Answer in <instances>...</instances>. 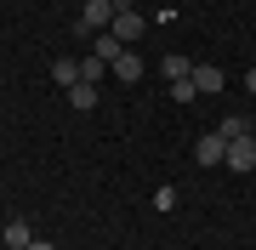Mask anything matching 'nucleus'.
Masks as SVG:
<instances>
[{"label":"nucleus","mask_w":256,"mask_h":250,"mask_svg":"<svg viewBox=\"0 0 256 250\" xmlns=\"http://www.w3.org/2000/svg\"><path fill=\"white\" fill-rule=\"evenodd\" d=\"M171 97H176V102H194L200 91H194V80H171Z\"/></svg>","instance_id":"nucleus-14"},{"label":"nucleus","mask_w":256,"mask_h":250,"mask_svg":"<svg viewBox=\"0 0 256 250\" xmlns=\"http://www.w3.org/2000/svg\"><path fill=\"white\" fill-rule=\"evenodd\" d=\"M68 102H74V108H97V85H92V80L68 85Z\"/></svg>","instance_id":"nucleus-9"},{"label":"nucleus","mask_w":256,"mask_h":250,"mask_svg":"<svg viewBox=\"0 0 256 250\" xmlns=\"http://www.w3.org/2000/svg\"><path fill=\"white\" fill-rule=\"evenodd\" d=\"M108 74H114L120 85H137V80H142V57H137V51L126 46V51H120L114 63H108Z\"/></svg>","instance_id":"nucleus-4"},{"label":"nucleus","mask_w":256,"mask_h":250,"mask_svg":"<svg viewBox=\"0 0 256 250\" xmlns=\"http://www.w3.org/2000/svg\"><path fill=\"white\" fill-rule=\"evenodd\" d=\"M92 51L102 57V63H114V57H120V51H126V46H120V40H114V34H97V40H92Z\"/></svg>","instance_id":"nucleus-11"},{"label":"nucleus","mask_w":256,"mask_h":250,"mask_svg":"<svg viewBox=\"0 0 256 250\" xmlns=\"http://www.w3.org/2000/svg\"><path fill=\"white\" fill-rule=\"evenodd\" d=\"M245 91H250V97H256V68H250V74H245Z\"/></svg>","instance_id":"nucleus-15"},{"label":"nucleus","mask_w":256,"mask_h":250,"mask_svg":"<svg viewBox=\"0 0 256 250\" xmlns=\"http://www.w3.org/2000/svg\"><path fill=\"white\" fill-rule=\"evenodd\" d=\"M80 28H86V34H97V28H114V0H86Z\"/></svg>","instance_id":"nucleus-2"},{"label":"nucleus","mask_w":256,"mask_h":250,"mask_svg":"<svg viewBox=\"0 0 256 250\" xmlns=\"http://www.w3.org/2000/svg\"><path fill=\"white\" fill-rule=\"evenodd\" d=\"M102 74H108V63H102V57L92 51V57H86V63H80V80H92V85H97Z\"/></svg>","instance_id":"nucleus-12"},{"label":"nucleus","mask_w":256,"mask_h":250,"mask_svg":"<svg viewBox=\"0 0 256 250\" xmlns=\"http://www.w3.org/2000/svg\"><path fill=\"white\" fill-rule=\"evenodd\" d=\"M188 74H194L188 57H165V80H188Z\"/></svg>","instance_id":"nucleus-13"},{"label":"nucleus","mask_w":256,"mask_h":250,"mask_svg":"<svg viewBox=\"0 0 256 250\" xmlns=\"http://www.w3.org/2000/svg\"><path fill=\"white\" fill-rule=\"evenodd\" d=\"M28 250H57V245H46V239H34V245H28Z\"/></svg>","instance_id":"nucleus-16"},{"label":"nucleus","mask_w":256,"mask_h":250,"mask_svg":"<svg viewBox=\"0 0 256 250\" xmlns=\"http://www.w3.org/2000/svg\"><path fill=\"white\" fill-rule=\"evenodd\" d=\"M52 80L63 85V91H68V85H80V63H74V57H57V63H52Z\"/></svg>","instance_id":"nucleus-7"},{"label":"nucleus","mask_w":256,"mask_h":250,"mask_svg":"<svg viewBox=\"0 0 256 250\" xmlns=\"http://www.w3.org/2000/svg\"><path fill=\"white\" fill-rule=\"evenodd\" d=\"M188 80H194V91H210V97H216L222 85H228V80H222V68H216V63H200V68H194Z\"/></svg>","instance_id":"nucleus-6"},{"label":"nucleus","mask_w":256,"mask_h":250,"mask_svg":"<svg viewBox=\"0 0 256 250\" xmlns=\"http://www.w3.org/2000/svg\"><path fill=\"white\" fill-rule=\"evenodd\" d=\"M142 11H114V28H108V34L120 40V46H131V40H142Z\"/></svg>","instance_id":"nucleus-3"},{"label":"nucleus","mask_w":256,"mask_h":250,"mask_svg":"<svg viewBox=\"0 0 256 250\" xmlns=\"http://www.w3.org/2000/svg\"><path fill=\"white\" fill-rule=\"evenodd\" d=\"M0 239H6V250H23V245H34V233H28V222H6Z\"/></svg>","instance_id":"nucleus-8"},{"label":"nucleus","mask_w":256,"mask_h":250,"mask_svg":"<svg viewBox=\"0 0 256 250\" xmlns=\"http://www.w3.org/2000/svg\"><path fill=\"white\" fill-rule=\"evenodd\" d=\"M216 131H222V137L234 142V137H250V120H245V114H228V120H222Z\"/></svg>","instance_id":"nucleus-10"},{"label":"nucleus","mask_w":256,"mask_h":250,"mask_svg":"<svg viewBox=\"0 0 256 250\" xmlns=\"http://www.w3.org/2000/svg\"><path fill=\"white\" fill-rule=\"evenodd\" d=\"M194 159H200L205 171L228 165V137H222V131H210V137H200V148H194Z\"/></svg>","instance_id":"nucleus-1"},{"label":"nucleus","mask_w":256,"mask_h":250,"mask_svg":"<svg viewBox=\"0 0 256 250\" xmlns=\"http://www.w3.org/2000/svg\"><path fill=\"white\" fill-rule=\"evenodd\" d=\"M228 171H256V137H234L228 142Z\"/></svg>","instance_id":"nucleus-5"}]
</instances>
